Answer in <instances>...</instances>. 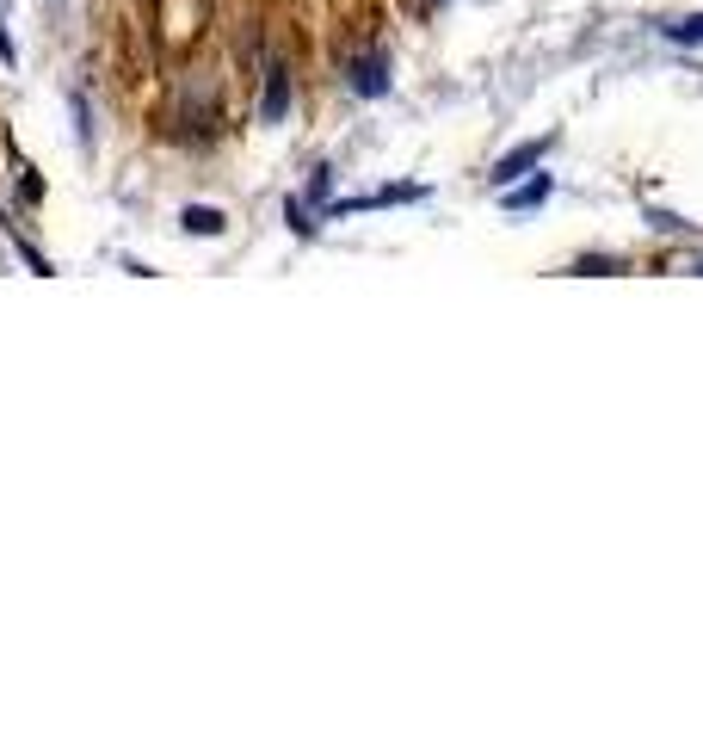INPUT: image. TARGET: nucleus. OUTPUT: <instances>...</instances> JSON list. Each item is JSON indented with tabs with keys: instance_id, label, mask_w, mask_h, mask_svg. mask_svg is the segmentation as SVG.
<instances>
[{
	"instance_id": "f257e3e1",
	"label": "nucleus",
	"mask_w": 703,
	"mask_h": 741,
	"mask_svg": "<svg viewBox=\"0 0 703 741\" xmlns=\"http://www.w3.org/2000/svg\"><path fill=\"white\" fill-rule=\"evenodd\" d=\"M352 87L364 93V99H383L389 93V56L377 50V56H358L352 62Z\"/></svg>"
},
{
	"instance_id": "f03ea898",
	"label": "nucleus",
	"mask_w": 703,
	"mask_h": 741,
	"mask_svg": "<svg viewBox=\"0 0 703 741\" xmlns=\"http://www.w3.org/2000/svg\"><path fill=\"white\" fill-rule=\"evenodd\" d=\"M259 118H266V124H284V118H290V75H284V62H272V81H266V99H259Z\"/></svg>"
},
{
	"instance_id": "7ed1b4c3",
	"label": "nucleus",
	"mask_w": 703,
	"mask_h": 741,
	"mask_svg": "<svg viewBox=\"0 0 703 741\" xmlns=\"http://www.w3.org/2000/svg\"><path fill=\"white\" fill-rule=\"evenodd\" d=\"M543 155H549V136H543V143H525V149H512V155H506V161L494 167V186H512L518 173H531V167H537Z\"/></svg>"
},
{
	"instance_id": "20e7f679",
	"label": "nucleus",
	"mask_w": 703,
	"mask_h": 741,
	"mask_svg": "<svg viewBox=\"0 0 703 741\" xmlns=\"http://www.w3.org/2000/svg\"><path fill=\"white\" fill-rule=\"evenodd\" d=\"M179 223L192 229V235H222V223H229V217H222V210H210V204H192Z\"/></svg>"
},
{
	"instance_id": "39448f33",
	"label": "nucleus",
	"mask_w": 703,
	"mask_h": 741,
	"mask_svg": "<svg viewBox=\"0 0 703 741\" xmlns=\"http://www.w3.org/2000/svg\"><path fill=\"white\" fill-rule=\"evenodd\" d=\"M666 38H673V44H703V13H697V19H679V25H666Z\"/></svg>"
},
{
	"instance_id": "423d86ee",
	"label": "nucleus",
	"mask_w": 703,
	"mask_h": 741,
	"mask_svg": "<svg viewBox=\"0 0 703 741\" xmlns=\"http://www.w3.org/2000/svg\"><path fill=\"white\" fill-rule=\"evenodd\" d=\"M543 198H549V180H531L525 192H512L506 204H512V210H531V204H543Z\"/></svg>"
}]
</instances>
